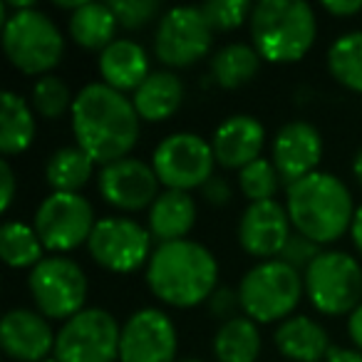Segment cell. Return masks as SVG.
<instances>
[{"mask_svg":"<svg viewBox=\"0 0 362 362\" xmlns=\"http://www.w3.org/2000/svg\"><path fill=\"white\" fill-rule=\"evenodd\" d=\"M97 67H100L102 82L117 92H136L141 82L151 75L146 50L139 42L127 40V37H119L112 45H107L100 52Z\"/></svg>","mask_w":362,"mask_h":362,"instance_id":"cell-20","label":"cell"},{"mask_svg":"<svg viewBox=\"0 0 362 362\" xmlns=\"http://www.w3.org/2000/svg\"><path fill=\"white\" fill-rule=\"evenodd\" d=\"M266 144V129L251 115H231L214 129L211 149L216 164L223 169H246L256 159H261Z\"/></svg>","mask_w":362,"mask_h":362,"instance_id":"cell-19","label":"cell"},{"mask_svg":"<svg viewBox=\"0 0 362 362\" xmlns=\"http://www.w3.org/2000/svg\"><path fill=\"white\" fill-rule=\"evenodd\" d=\"M327 70L332 80L362 95V30L342 33L327 47Z\"/></svg>","mask_w":362,"mask_h":362,"instance_id":"cell-30","label":"cell"},{"mask_svg":"<svg viewBox=\"0 0 362 362\" xmlns=\"http://www.w3.org/2000/svg\"><path fill=\"white\" fill-rule=\"evenodd\" d=\"M273 342L291 362H325L332 350L327 330L308 315H291L278 322Z\"/></svg>","mask_w":362,"mask_h":362,"instance_id":"cell-21","label":"cell"},{"mask_svg":"<svg viewBox=\"0 0 362 362\" xmlns=\"http://www.w3.org/2000/svg\"><path fill=\"white\" fill-rule=\"evenodd\" d=\"M35 226L45 251L62 256L90 241L97 226L95 209L82 194L52 192L35 211Z\"/></svg>","mask_w":362,"mask_h":362,"instance_id":"cell-11","label":"cell"},{"mask_svg":"<svg viewBox=\"0 0 362 362\" xmlns=\"http://www.w3.org/2000/svg\"><path fill=\"white\" fill-rule=\"evenodd\" d=\"M110 8L119 28L124 30H139V28L149 25L156 16H164L161 3L156 0H112Z\"/></svg>","mask_w":362,"mask_h":362,"instance_id":"cell-34","label":"cell"},{"mask_svg":"<svg viewBox=\"0 0 362 362\" xmlns=\"http://www.w3.org/2000/svg\"><path fill=\"white\" fill-rule=\"evenodd\" d=\"M202 11L214 33H228L251 21L253 6L248 0H211V3H204Z\"/></svg>","mask_w":362,"mask_h":362,"instance_id":"cell-33","label":"cell"},{"mask_svg":"<svg viewBox=\"0 0 362 362\" xmlns=\"http://www.w3.org/2000/svg\"><path fill=\"white\" fill-rule=\"evenodd\" d=\"M238 187L241 194L251 204L258 202H273L278 187H281V174H278L276 164L271 159H256L248 164L246 169L238 171Z\"/></svg>","mask_w":362,"mask_h":362,"instance_id":"cell-32","label":"cell"},{"mask_svg":"<svg viewBox=\"0 0 362 362\" xmlns=\"http://www.w3.org/2000/svg\"><path fill=\"white\" fill-rule=\"evenodd\" d=\"M37 313L55 320H70L85 310L87 276L77 261L67 256H45L28 276Z\"/></svg>","mask_w":362,"mask_h":362,"instance_id":"cell-8","label":"cell"},{"mask_svg":"<svg viewBox=\"0 0 362 362\" xmlns=\"http://www.w3.org/2000/svg\"><path fill=\"white\" fill-rule=\"evenodd\" d=\"M0 258L11 268H35L45 258V246L35 226L23 221H6L0 228Z\"/></svg>","mask_w":362,"mask_h":362,"instance_id":"cell-29","label":"cell"},{"mask_svg":"<svg viewBox=\"0 0 362 362\" xmlns=\"http://www.w3.org/2000/svg\"><path fill=\"white\" fill-rule=\"evenodd\" d=\"M151 233L127 216L100 218L87 241L92 261L110 273H134L151 258Z\"/></svg>","mask_w":362,"mask_h":362,"instance_id":"cell-13","label":"cell"},{"mask_svg":"<svg viewBox=\"0 0 362 362\" xmlns=\"http://www.w3.org/2000/svg\"><path fill=\"white\" fill-rule=\"evenodd\" d=\"M352 174H355L357 184L362 187V149L357 151L355 156H352Z\"/></svg>","mask_w":362,"mask_h":362,"instance_id":"cell-43","label":"cell"},{"mask_svg":"<svg viewBox=\"0 0 362 362\" xmlns=\"http://www.w3.org/2000/svg\"><path fill=\"white\" fill-rule=\"evenodd\" d=\"M16 171H13L11 161L3 159L0 161V211L6 214L8 209H11L13 199H16Z\"/></svg>","mask_w":362,"mask_h":362,"instance_id":"cell-38","label":"cell"},{"mask_svg":"<svg viewBox=\"0 0 362 362\" xmlns=\"http://www.w3.org/2000/svg\"><path fill=\"white\" fill-rule=\"evenodd\" d=\"M176 325L159 308H141L122 325L119 362H176Z\"/></svg>","mask_w":362,"mask_h":362,"instance_id":"cell-14","label":"cell"},{"mask_svg":"<svg viewBox=\"0 0 362 362\" xmlns=\"http://www.w3.org/2000/svg\"><path fill=\"white\" fill-rule=\"evenodd\" d=\"M258 50L246 42H228L211 57V77L223 90H238L248 85L261 70Z\"/></svg>","mask_w":362,"mask_h":362,"instance_id":"cell-27","label":"cell"},{"mask_svg":"<svg viewBox=\"0 0 362 362\" xmlns=\"http://www.w3.org/2000/svg\"><path fill=\"white\" fill-rule=\"evenodd\" d=\"M322 159V136L310 122H288L276 132L271 144V161L276 164L281 181L288 187L315 174Z\"/></svg>","mask_w":362,"mask_h":362,"instance_id":"cell-16","label":"cell"},{"mask_svg":"<svg viewBox=\"0 0 362 362\" xmlns=\"http://www.w3.org/2000/svg\"><path fill=\"white\" fill-rule=\"evenodd\" d=\"M72 97L70 87L55 75H45L33 85L30 95V107L35 115H40L42 119H57L67 110H72Z\"/></svg>","mask_w":362,"mask_h":362,"instance_id":"cell-31","label":"cell"},{"mask_svg":"<svg viewBox=\"0 0 362 362\" xmlns=\"http://www.w3.org/2000/svg\"><path fill=\"white\" fill-rule=\"evenodd\" d=\"M57 335L45 315L28 308H13L0 322V345L16 362H42L55 352Z\"/></svg>","mask_w":362,"mask_h":362,"instance_id":"cell-18","label":"cell"},{"mask_svg":"<svg viewBox=\"0 0 362 362\" xmlns=\"http://www.w3.org/2000/svg\"><path fill=\"white\" fill-rule=\"evenodd\" d=\"M202 197H204V202L211 204V206H226L233 197L231 184H228L223 176H211L202 187Z\"/></svg>","mask_w":362,"mask_h":362,"instance_id":"cell-37","label":"cell"},{"mask_svg":"<svg viewBox=\"0 0 362 362\" xmlns=\"http://www.w3.org/2000/svg\"><path fill=\"white\" fill-rule=\"evenodd\" d=\"M350 236H352V243H355L357 253H360V258H362V204H360V206H357L355 218H352Z\"/></svg>","mask_w":362,"mask_h":362,"instance_id":"cell-42","label":"cell"},{"mask_svg":"<svg viewBox=\"0 0 362 362\" xmlns=\"http://www.w3.org/2000/svg\"><path fill=\"white\" fill-rule=\"evenodd\" d=\"M325 362H362V352L347 350V347H332Z\"/></svg>","mask_w":362,"mask_h":362,"instance_id":"cell-41","label":"cell"},{"mask_svg":"<svg viewBox=\"0 0 362 362\" xmlns=\"http://www.w3.org/2000/svg\"><path fill=\"white\" fill-rule=\"evenodd\" d=\"M258 322L246 315H236L221 322L214 335V357L218 362H256L261 355Z\"/></svg>","mask_w":362,"mask_h":362,"instance_id":"cell-26","label":"cell"},{"mask_svg":"<svg viewBox=\"0 0 362 362\" xmlns=\"http://www.w3.org/2000/svg\"><path fill=\"white\" fill-rule=\"evenodd\" d=\"M286 209L296 233L310 238L317 246H327L350 231L357 211L345 181L327 171H315L291 184Z\"/></svg>","mask_w":362,"mask_h":362,"instance_id":"cell-3","label":"cell"},{"mask_svg":"<svg viewBox=\"0 0 362 362\" xmlns=\"http://www.w3.org/2000/svg\"><path fill=\"white\" fill-rule=\"evenodd\" d=\"M347 335L357 352H362V303L347 315Z\"/></svg>","mask_w":362,"mask_h":362,"instance_id":"cell-40","label":"cell"},{"mask_svg":"<svg viewBox=\"0 0 362 362\" xmlns=\"http://www.w3.org/2000/svg\"><path fill=\"white\" fill-rule=\"evenodd\" d=\"M70 37L85 50H105L117 40L115 33L119 28L110 3H82L75 13H70Z\"/></svg>","mask_w":362,"mask_h":362,"instance_id":"cell-24","label":"cell"},{"mask_svg":"<svg viewBox=\"0 0 362 362\" xmlns=\"http://www.w3.org/2000/svg\"><path fill=\"white\" fill-rule=\"evenodd\" d=\"M179 362H202L199 357H187V360H179Z\"/></svg>","mask_w":362,"mask_h":362,"instance_id":"cell-44","label":"cell"},{"mask_svg":"<svg viewBox=\"0 0 362 362\" xmlns=\"http://www.w3.org/2000/svg\"><path fill=\"white\" fill-rule=\"evenodd\" d=\"M136 115L144 122H166L184 102V85L169 70L151 72L132 97Z\"/></svg>","mask_w":362,"mask_h":362,"instance_id":"cell-23","label":"cell"},{"mask_svg":"<svg viewBox=\"0 0 362 362\" xmlns=\"http://www.w3.org/2000/svg\"><path fill=\"white\" fill-rule=\"evenodd\" d=\"M35 139V112L16 92L0 97V151L6 156L23 154Z\"/></svg>","mask_w":362,"mask_h":362,"instance_id":"cell-25","label":"cell"},{"mask_svg":"<svg viewBox=\"0 0 362 362\" xmlns=\"http://www.w3.org/2000/svg\"><path fill=\"white\" fill-rule=\"evenodd\" d=\"M291 228L293 223L288 209L276 199L248 204L238 221V243L248 256L273 261L276 256H281L288 238L293 236Z\"/></svg>","mask_w":362,"mask_h":362,"instance_id":"cell-17","label":"cell"},{"mask_svg":"<svg viewBox=\"0 0 362 362\" xmlns=\"http://www.w3.org/2000/svg\"><path fill=\"white\" fill-rule=\"evenodd\" d=\"M70 117L77 146L102 166L127 159L141 132L134 102L105 82L82 87L75 95Z\"/></svg>","mask_w":362,"mask_h":362,"instance_id":"cell-1","label":"cell"},{"mask_svg":"<svg viewBox=\"0 0 362 362\" xmlns=\"http://www.w3.org/2000/svg\"><path fill=\"white\" fill-rule=\"evenodd\" d=\"M122 327L112 313L85 308L62 322L55 340L57 362H115L119 357Z\"/></svg>","mask_w":362,"mask_h":362,"instance_id":"cell-10","label":"cell"},{"mask_svg":"<svg viewBox=\"0 0 362 362\" xmlns=\"http://www.w3.org/2000/svg\"><path fill=\"white\" fill-rule=\"evenodd\" d=\"M151 166L166 189L174 192H192L202 189L214 176L216 156L211 141L194 132H176L156 144L151 154Z\"/></svg>","mask_w":362,"mask_h":362,"instance_id":"cell-9","label":"cell"},{"mask_svg":"<svg viewBox=\"0 0 362 362\" xmlns=\"http://www.w3.org/2000/svg\"><path fill=\"white\" fill-rule=\"evenodd\" d=\"M320 246L317 243H313L310 238L300 236V233H293L291 238H288L286 248H283V253L278 258H281L283 263H288L291 268H296L298 273H305L308 266H310L313 261H315L317 256H320Z\"/></svg>","mask_w":362,"mask_h":362,"instance_id":"cell-35","label":"cell"},{"mask_svg":"<svg viewBox=\"0 0 362 362\" xmlns=\"http://www.w3.org/2000/svg\"><path fill=\"white\" fill-rule=\"evenodd\" d=\"M303 293H305L303 273L283 263L281 258L256 263L238 283L243 315L261 325L288 320L300 303Z\"/></svg>","mask_w":362,"mask_h":362,"instance_id":"cell-5","label":"cell"},{"mask_svg":"<svg viewBox=\"0 0 362 362\" xmlns=\"http://www.w3.org/2000/svg\"><path fill=\"white\" fill-rule=\"evenodd\" d=\"M310 305L322 315H350L362 303V266L345 251H322L303 273Z\"/></svg>","mask_w":362,"mask_h":362,"instance_id":"cell-7","label":"cell"},{"mask_svg":"<svg viewBox=\"0 0 362 362\" xmlns=\"http://www.w3.org/2000/svg\"><path fill=\"white\" fill-rule=\"evenodd\" d=\"M197 223V202L189 192L166 189L149 209V233L156 243L184 241Z\"/></svg>","mask_w":362,"mask_h":362,"instance_id":"cell-22","label":"cell"},{"mask_svg":"<svg viewBox=\"0 0 362 362\" xmlns=\"http://www.w3.org/2000/svg\"><path fill=\"white\" fill-rule=\"evenodd\" d=\"M159 176H156L154 166L146 164L134 156L112 161V164L102 166L100 171V194L110 206L119 209V211H141L159 199Z\"/></svg>","mask_w":362,"mask_h":362,"instance_id":"cell-15","label":"cell"},{"mask_svg":"<svg viewBox=\"0 0 362 362\" xmlns=\"http://www.w3.org/2000/svg\"><path fill=\"white\" fill-rule=\"evenodd\" d=\"M209 313H211L216 320L226 322L231 317H236L238 308H241V298H238V291H231V288L221 286L214 291V296L206 300Z\"/></svg>","mask_w":362,"mask_h":362,"instance_id":"cell-36","label":"cell"},{"mask_svg":"<svg viewBox=\"0 0 362 362\" xmlns=\"http://www.w3.org/2000/svg\"><path fill=\"white\" fill-rule=\"evenodd\" d=\"M42 362H57L55 357H47V360H42Z\"/></svg>","mask_w":362,"mask_h":362,"instance_id":"cell-45","label":"cell"},{"mask_svg":"<svg viewBox=\"0 0 362 362\" xmlns=\"http://www.w3.org/2000/svg\"><path fill=\"white\" fill-rule=\"evenodd\" d=\"M3 50L16 70L45 77V72L60 65L65 37L50 16L30 8L3 21Z\"/></svg>","mask_w":362,"mask_h":362,"instance_id":"cell-6","label":"cell"},{"mask_svg":"<svg viewBox=\"0 0 362 362\" xmlns=\"http://www.w3.org/2000/svg\"><path fill=\"white\" fill-rule=\"evenodd\" d=\"M322 11L335 18H350L362 11V0H337V3L327 0V3H322Z\"/></svg>","mask_w":362,"mask_h":362,"instance_id":"cell-39","label":"cell"},{"mask_svg":"<svg viewBox=\"0 0 362 362\" xmlns=\"http://www.w3.org/2000/svg\"><path fill=\"white\" fill-rule=\"evenodd\" d=\"M214 30L197 6L171 8L159 18L154 33V55L166 67H192L211 52Z\"/></svg>","mask_w":362,"mask_h":362,"instance_id":"cell-12","label":"cell"},{"mask_svg":"<svg viewBox=\"0 0 362 362\" xmlns=\"http://www.w3.org/2000/svg\"><path fill=\"white\" fill-rule=\"evenodd\" d=\"M248 28L253 47L263 60L291 65L310 52L317 21L305 0H261L253 6Z\"/></svg>","mask_w":362,"mask_h":362,"instance_id":"cell-4","label":"cell"},{"mask_svg":"<svg viewBox=\"0 0 362 362\" xmlns=\"http://www.w3.org/2000/svg\"><path fill=\"white\" fill-rule=\"evenodd\" d=\"M146 286L166 305L194 308L218 288V263L204 243L192 238L161 243L146 263Z\"/></svg>","mask_w":362,"mask_h":362,"instance_id":"cell-2","label":"cell"},{"mask_svg":"<svg viewBox=\"0 0 362 362\" xmlns=\"http://www.w3.org/2000/svg\"><path fill=\"white\" fill-rule=\"evenodd\" d=\"M95 174V159L80 146H62L52 151L45 164V179L52 192L80 194V189Z\"/></svg>","mask_w":362,"mask_h":362,"instance_id":"cell-28","label":"cell"}]
</instances>
